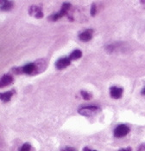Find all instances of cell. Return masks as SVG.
I'll return each instance as SVG.
<instances>
[{
    "instance_id": "cell-1",
    "label": "cell",
    "mask_w": 145,
    "mask_h": 151,
    "mask_svg": "<svg viewBox=\"0 0 145 151\" xmlns=\"http://www.w3.org/2000/svg\"><path fill=\"white\" fill-rule=\"evenodd\" d=\"M99 110V108L97 106H87V107H82L80 108L78 112L81 116H92L95 115Z\"/></svg>"
},
{
    "instance_id": "cell-2",
    "label": "cell",
    "mask_w": 145,
    "mask_h": 151,
    "mask_svg": "<svg viewBox=\"0 0 145 151\" xmlns=\"http://www.w3.org/2000/svg\"><path fill=\"white\" fill-rule=\"evenodd\" d=\"M70 7H71V4L69 3H64L62 4V7H61L60 11L58 13H55V14L52 15L49 17L50 20H52V21H57L60 17H62L63 16H65L68 13V10H69Z\"/></svg>"
},
{
    "instance_id": "cell-3",
    "label": "cell",
    "mask_w": 145,
    "mask_h": 151,
    "mask_svg": "<svg viewBox=\"0 0 145 151\" xmlns=\"http://www.w3.org/2000/svg\"><path fill=\"white\" fill-rule=\"evenodd\" d=\"M130 132V129L128 126L124 124H120L114 129V136L117 138H121L125 136Z\"/></svg>"
},
{
    "instance_id": "cell-4",
    "label": "cell",
    "mask_w": 145,
    "mask_h": 151,
    "mask_svg": "<svg viewBox=\"0 0 145 151\" xmlns=\"http://www.w3.org/2000/svg\"><path fill=\"white\" fill-rule=\"evenodd\" d=\"M13 83V76L10 74H5L0 78V88H4Z\"/></svg>"
},
{
    "instance_id": "cell-5",
    "label": "cell",
    "mask_w": 145,
    "mask_h": 151,
    "mask_svg": "<svg viewBox=\"0 0 145 151\" xmlns=\"http://www.w3.org/2000/svg\"><path fill=\"white\" fill-rule=\"evenodd\" d=\"M70 63H71V60L69 59V58H60L56 61L55 67L58 70H63V69L67 68L68 66H69Z\"/></svg>"
},
{
    "instance_id": "cell-6",
    "label": "cell",
    "mask_w": 145,
    "mask_h": 151,
    "mask_svg": "<svg viewBox=\"0 0 145 151\" xmlns=\"http://www.w3.org/2000/svg\"><path fill=\"white\" fill-rule=\"evenodd\" d=\"M21 70V73H25V74H32L36 71V63H29L25 64L24 66H23L22 68H20Z\"/></svg>"
},
{
    "instance_id": "cell-7",
    "label": "cell",
    "mask_w": 145,
    "mask_h": 151,
    "mask_svg": "<svg viewBox=\"0 0 145 151\" xmlns=\"http://www.w3.org/2000/svg\"><path fill=\"white\" fill-rule=\"evenodd\" d=\"M29 15L33 16L36 18H42L43 17V13L42 12V10L38 7V6H36V5H32L30 8H29Z\"/></svg>"
},
{
    "instance_id": "cell-8",
    "label": "cell",
    "mask_w": 145,
    "mask_h": 151,
    "mask_svg": "<svg viewBox=\"0 0 145 151\" xmlns=\"http://www.w3.org/2000/svg\"><path fill=\"white\" fill-rule=\"evenodd\" d=\"M123 91L124 90L122 88L113 86L110 89V96L114 99H119L123 95Z\"/></svg>"
},
{
    "instance_id": "cell-9",
    "label": "cell",
    "mask_w": 145,
    "mask_h": 151,
    "mask_svg": "<svg viewBox=\"0 0 145 151\" xmlns=\"http://www.w3.org/2000/svg\"><path fill=\"white\" fill-rule=\"evenodd\" d=\"M92 33H93V30H85V31H83V32L79 34V38L82 42H88V41H90L92 39Z\"/></svg>"
},
{
    "instance_id": "cell-10",
    "label": "cell",
    "mask_w": 145,
    "mask_h": 151,
    "mask_svg": "<svg viewBox=\"0 0 145 151\" xmlns=\"http://www.w3.org/2000/svg\"><path fill=\"white\" fill-rule=\"evenodd\" d=\"M1 6H0V10L4 11V12H8L10 10L12 9L14 4L11 1H0Z\"/></svg>"
},
{
    "instance_id": "cell-11",
    "label": "cell",
    "mask_w": 145,
    "mask_h": 151,
    "mask_svg": "<svg viewBox=\"0 0 145 151\" xmlns=\"http://www.w3.org/2000/svg\"><path fill=\"white\" fill-rule=\"evenodd\" d=\"M15 91H6V92H4V93H0V99L4 102V103H6V102H9L12 96L14 95Z\"/></svg>"
},
{
    "instance_id": "cell-12",
    "label": "cell",
    "mask_w": 145,
    "mask_h": 151,
    "mask_svg": "<svg viewBox=\"0 0 145 151\" xmlns=\"http://www.w3.org/2000/svg\"><path fill=\"white\" fill-rule=\"evenodd\" d=\"M82 57V52H81V50H73L72 53H71V55L69 56V59L72 61V60H77V59H79V58H80Z\"/></svg>"
},
{
    "instance_id": "cell-13",
    "label": "cell",
    "mask_w": 145,
    "mask_h": 151,
    "mask_svg": "<svg viewBox=\"0 0 145 151\" xmlns=\"http://www.w3.org/2000/svg\"><path fill=\"white\" fill-rule=\"evenodd\" d=\"M31 150V145L28 143V142H26V143H24L22 147H21V149L19 150V151H30Z\"/></svg>"
},
{
    "instance_id": "cell-14",
    "label": "cell",
    "mask_w": 145,
    "mask_h": 151,
    "mask_svg": "<svg viewBox=\"0 0 145 151\" xmlns=\"http://www.w3.org/2000/svg\"><path fill=\"white\" fill-rule=\"evenodd\" d=\"M81 96L85 100H90L92 98V95L87 91H81Z\"/></svg>"
},
{
    "instance_id": "cell-15",
    "label": "cell",
    "mask_w": 145,
    "mask_h": 151,
    "mask_svg": "<svg viewBox=\"0 0 145 151\" xmlns=\"http://www.w3.org/2000/svg\"><path fill=\"white\" fill-rule=\"evenodd\" d=\"M96 12H97L96 4H92V7H91V10H90V13H91V15L92 16V17H94L95 14H96Z\"/></svg>"
},
{
    "instance_id": "cell-16",
    "label": "cell",
    "mask_w": 145,
    "mask_h": 151,
    "mask_svg": "<svg viewBox=\"0 0 145 151\" xmlns=\"http://www.w3.org/2000/svg\"><path fill=\"white\" fill-rule=\"evenodd\" d=\"M60 151H77V150L74 148H72V147H66V148L62 149Z\"/></svg>"
},
{
    "instance_id": "cell-17",
    "label": "cell",
    "mask_w": 145,
    "mask_h": 151,
    "mask_svg": "<svg viewBox=\"0 0 145 151\" xmlns=\"http://www.w3.org/2000/svg\"><path fill=\"white\" fill-rule=\"evenodd\" d=\"M137 151H145V143L142 144V145L139 147V149H138V150Z\"/></svg>"
},
{
    "instance_id": "cell-18",
    "label": "cell",
    "mask_w": 145,
    "mask_h": 151,
    "mask_svg": "<svg viewBox=\"0 0 145 151\" xmlns=\"http://www.w3.org/2000/svg\"><path fill=\"white\" fill-rule=\"evenodd\" d=\"M119 151H131V148H127V149H121Z\"/></svg>"
},
{
    "instance_id": "cell-19",
    "label": "cell",
    "mask_w": 145,
    "mask_h": 151,
    "mask_svg": "<svg viewBox=\"0 0 145 151\" xmlns=\"http://www.w3.org/2000/svg\"><path fill=\"white\" fill-rule=\"evenodd\" d=\"M83 151H92V150H90L89 148L86 147V148H84V149H83Z\"/></svg>"
},
{
    "instance_id": "cell-20",
    "label": "cell",
    "mask_w": 145,
    "mask_h": 151,
    "mask_svg": "<svg viewBox=\"0 0 145 151\" xmlns=\"http://www.w3.org/2000/svg\"><path fill=\"white\" fill-rule=\"evenodd\" d=\"M141 93H142V95H144V96H145V86H144V89L142 90V92H141Z\"/></svg>"
},
{
    "instance_id": "cell-21",
    "label": "cell",
    "mask_w": 145,
    "mask_h": 151,
    "mask_svg": "<svg viewBox=\"0 0 145 151\" xmlns=\"http://www.w3.org/2000/svg\"><path fill=\"white\" fill-rule=\"evenodd\" d=\"M92 151H97V150H92Z\"/></svg>"
}]
</instances>
